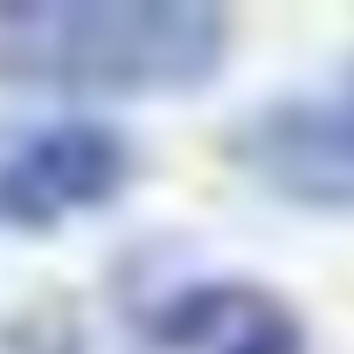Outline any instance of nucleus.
Listing matches in <instances>:
<instances>
[{
  "label": "nucleus",
  "instance_id": "nucleus-1",
  "mask_svg": "<svg viewBox=\"0 0 354 354\" xmlns=\"http://www.w3.org/2000/svg\"><path fill=\"white\" fill-rule=\"evenodd\" d=\"M230 15L202 0H49L0 8V77L84 97L195 91L223 70Z\"/></svg>",
  "mask_w": 354,
  "mask_h": 354
},
{
  "label": "nucleus",
  "instance_id": "nucleus-2",
  "mask_svg": "<svg viewBox=\"0 0 354 354\" xmlns=\"http://www.w3.org/2000/svg\"><path fill=\"white\" fill-rule=\"evenodd\" d=\"M236 167L292 209L354 216V63L264 97L236 139Z\"/></svg>",
  "mask_w": 354,
  "mask_h": 354
},
{
  "label": "nucleus",
  "instance_id": "nucleus-3",
  "mask_svg": "<svg viewBox=\"0 0 354 354\" xmlns=\"http://www.w3.org/2000/svg\"><path fill=\"white\" fill-rule=\"evenodd\" d=\"M132 181V139L111 118H42L0 146V230L42 236L111 209Z\"/></svg>",
  "mask_w": 354,
  "mask_h": 354
},
{
  "label": "nucleus",
  "instance_id": "nucleus-4",
  "mask_svg": "<svg viewBox=\"0 0 354 354\" xmlns=\"http://www.w3.org/2000/svg\"><path fill=\"white\" fill-rule=\"evenodd\" d=\"M146 340L167 354H306V313L236 271H195L146 306Z\"/></svg>",
  "mask_w": 354,
  "mask_h": 354
}]
</instances>
